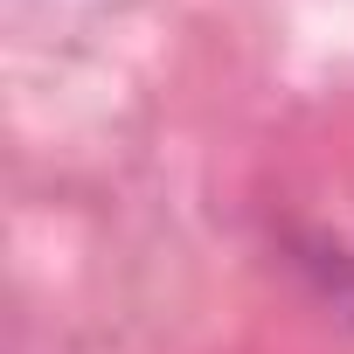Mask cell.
<instances>
[{
	"instance_id": "cell-1",
	"label": "cell",
	"mask_w": 354,
	"mask_h": 354,
	"mask_svg": "<svg viewBox=\"0 0 354 354\" xmlns=\"http://www.w3.org/2000/svg\"><path fill=\"white\" fill-rule=\"evenodd\" d=\"M299 271L319 285V299L340 313V319H354V250L347 243H299Z\"/></svg>"
}]
</instances>
